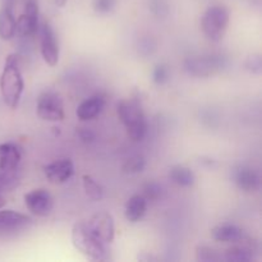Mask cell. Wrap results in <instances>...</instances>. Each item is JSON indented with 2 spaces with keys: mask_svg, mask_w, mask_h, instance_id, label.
<instances>
[{
  "mask_svg": "<svg viewBox=\"0 0 262 262\" xmlns=\"http://www.w3.org/2000/svg\"><path fill=\"white\" fill-rule=\"evenodd\" d=\"M23 89H25V82L20 73L19 59L15 54H12L5 60L0 77V92L5 104L12 109L17 107L23 94Z\"/></svg>",
  "mask_w": 262,
  "mask_h": 262,
  "instance_id": "6da1fadb",
  "label": "cell"
},
{
  "mask_svg": "<svg viewBox=\"0 0 262 262\" xmlns=\"http://www.w3.org/2000/svg\"><path fill=\"white\" fill-rule=\"evenodd\" d=\"M118 115L127 129L128 136L133 141H142L147 132L145 113L137 99L123 100L118 105Z\"/></svg>",
  "mask_w": 262,
  "mask_h": 262,
  "instance_id": "7a4b0ae2",
  "label": "cell"
},
{
  "mask_svg": "<svg viewBox=\"0 0 262 262\" xmlns=\"http://www.w3.org/2000/svg\"><path fill=\"white\" fill-rule=\"evenodd\" d=\"M72 243L78 252L91 260L97 261L105 257V245L90 232L84 222H77L72 228Z\"/></svg>",
  "mask_w": 262,
  "mask_h": 262,
  "instance_id": "3957f363",
  "label": "cell"
},
{
  "mask_svg": "<svg viewBox=\"0 0 262 262\" xmlns=\"http://www.w3.org/2000/svg\"><path fill=\"white\" fill-rule=\"evenodd\" d=\"M229 10L224 5L210 7L202 15V32L205 33V36L209 40L217 42V41H220L224 37L225 32L228 30V26H229Z\"/></svg>",
  "mask_w": 262,
  "mask_h": 262,
  "instance_id": "277c9868",
  "label": "cell"
},
{
  "mask_svg": "<svg viewBox=\"0 0 262 262\" xmlns=\"http://www.w3.org/2000/svg\"><path fill=\"white\" fill-rule=\"evenodd\" d=\"M36 112L38 117L46 122H61L66 117L63 100L53 91L43 92L38 97Z\"/></svg>",
  "mask_w": 262,
  "mask_h": 262,
  "instance_id": "5b68a950",
  "label": "cell"
},
{
  "mask_svg": "<svg viewBox=\"0 0 262 262\" xmlns=\"http://www.w3.org/2000/svg\"><path fill=\"white\" fill-rule=\"evenodd\" d=\"M32 224L30 216L14 210L0 211V238H10L23 232Z\"/></svg>",
  "mask_w": 262,
  "mask_h": 262,
  "instance_id": "8992f818",
  "label": "cell"
},
{
  "mask_svg": "<svg viewBox=\"0 0 262 262\" xmlns=\"http://www.w3.org/2000/svg\"><path fill=\"white\" fill-rule=\"evenodd\" d=\"M86 223L90 232L104 245L112 243L115 237V225L112 215L106 211H100L92 215Z\"/></svg>",
  "mask_w": 262,
  "mask_h": 262,
  "instance_id": "52a82bcc",
  "label": "cell"
},
{
  "mask_svg": "<svg viewBox=\"0 0 262 262\" xmlns=\"http://www.w3.org/2000/svg\"><path fill=\"white\" fill-rule=\"evenodd\" d=\"M223 66L224 63L220 56H199L184 61V69L194 77H210L219 72Z\"/></svg>",
  "mask_w": 262,
  "mask_h": 262,
  "instance_id": "ba28073f",
  "label": "cell"
},
{
  "mask_svg": "<svg viewBox=\"0 0 262 262\" xmlns=\"http://www.w3.org/2000/svg\"><path fill=\"white\" fill-rule=\"evenodd\" d=\"M40 33L41 55L48 66L55 67L59 61V46L53 27L49 23H43L38 27Z\"/></svg>",
  "mask_w": 262,
  "mask_h": 262,
  "instance_id": "9c48e42d",
  "label": "cell"
},
{
  "mask_svg": "<svg viewBox=\"0 0 262 262\" xmlns=\"http://www.w3.org/2000/svg\"><path fill=\"white\" fill-rule=\"evenodd\" d=\"M25 204L27 209L36 216H48L54 206L53 197L43 188L33 189L26 193Z\"/></svg>",
  "mask_w": 262,
  "mask_h": 262,
  "instance_id": "30bf717a",
  "label": "cell"
},
{
  "mask_svg": "<svg viewBox=\"0 0 262 262\" xmlns=\"http://www.w3.org/2000/svg\"><path fill=\"white\" fill-rule=\"evenodd\" d=\"M17 31L23 36H33L38 31V5L36 0H27L25 10L17 19Z\"/></svg>",
  "mask_w": 262,
  "mask_h": 262,
  "instance_id": "8fae6325",
  "label": "cell"
},
{
  "mask_svg": "<svg viewBox=\"0 0 262 262\" xmlns=\"http://www.w3.org/2000/svg\"><path fill=\"white\" fill-rule=\"evenodd\" d=\"M43 173L48 181L54 184L66 183L74 173L73 161L71 159H60L43 166Z\"/></svg>",
  "mask_w": 262,
  "mask_h": 262,
  "instance_id": "7c38bea8",
  "label": "cell"
},
{
  "mask_svg": "<svg viewBox=\"0 0 262 262\" xmlns=\"http://www.w3.org/2000/svg\"><path fill=\"white\" fill-rule=\"evenodd\" d=\"M257 252V246L248 237L242 238L235 242L230 248L224 252V260L230 262H250L255 258V253Z\"/></svg>",
  "mask_w": 262,
  "mask_h": 262,
  "instance_id": "4fadbf2b",
  "label": "cell"
},
{
  "mask_svg": "<svg viewBox=\"0 0 262 262\" xmlns=\"http://www.w3.org/2000/svg\"><path fill=\"white\" fill-rule=\"evenodd\" d=\"M105 104H106L105 96H102V95H94V96L89 97V99L84 100L83 102L78 105L76 112L77 118L82 120V122L94 119L104 110Z\"/></svg>",
  "mask_w": 262,
  "mask_h": 262,
  "instance_id": "5bb4252c",
  "label": "cell"
},
{
  "mask_svg": "<svg viewBox=\"0 0 262 262\" xmlns=\"http://www.w3.org/2000/svg\"><path fill=\"white\" fill-rule=\"evenodd\" d=\"M234 182L238 188L245 192H256L260 188V176L248 166H241L234 173Z\"/></svg>",
  "mask_w": 262,
  "mask_h": 262,
  "instance_id": "9a60e30c",
  "label": "cell"
},
{
  "mask_svg": "<svg viewBox=\"0 0 262 262\" xmlns=\"http://www.w3.org/2000/svg\"><path fill=\"white\" fill-rule=\"evenodd\" d=\"M20 161V150L14 143H2L0 145V170H17Z\"/></svg>",
  "mask_w": 262,
  "mask_h": 262,
  "instance_id": "2e32d148",
  "label": "cell"
},
{
  "mask_svg": "<svg viewBox=\"0 0 262 262\" xmlns=\"http://www.w3.org/2000/svg\"><path fill=\"white\" fill-rule=\"evenodd\" d=\"M212 239L217 242L224 243H235L245 238V233L239 227L234 224H220L211 229Z\"/></svg>",
  "mask_w": 262,
  "mask_h": 262,
  "instance_id": "e0dca14e",
  "label": "cell"
},
{
  "mask_svg": "<svg viewBox=\"0 0 262 262\" xmlns=\"http://www.w3.org/2000/svg\"><path fill=\"white\" fill-rule=\"evenodd\" d=\"M17 33V19L13 14L12 3H5L0 9V37L3 40H10Z\"/></svg>",
  "mask_w": 262,
  "mask_h": 262,
  "instance_id": "ac0fdd59",
  "label": "cell"
},
{
  "mask_svg": "<svg viewBox=\"0 0 262 262\" xmlns=\"http://www.w3.org/2000/svg\"><path fill=\"white\" fill-rule=\"evenodd\" d=\"M147 210V200L142 194H133L125 205V219L130 223H137L145 216Z\"/></svg>",
  "mask_w": 262,
  "mask_h": 262,
  "instance_id": "d6986e66",
  "label": "cell"
},
{
  "mask_svg": "<svg viewBox=\"0 0 262 262\" xmlns=\"http://www.w3.org/2000/svg\"><path fill=\"white\" fill-rule=\"evenodd\" d=\"M171 181L179 187H191L194 183V174L186 166H174L169 173Z\"/></svg>",
  "mask_w": 262,
  "mask_h": 262,
  "instance_id": "ffe728a7",
  "label": "cell"
},
{
  "mask_svg": "<svg viewBox=\"0 0 262 262\" xmlns=\"http://www.w3.org/2000/svg\"><path fill=\"white\" fill-rule=\"evenodd\" d=\"M82 183H83V189L87 196L94 201H100L104 197V189L102 187L92 178L91 176L82 177Z\"/></svg>",
  "mask_w": 262,
  "mask_h": 262,
  "instance_id": "44dd1931",
  "label": "cell"
},
{
  "mask_svg": "<svg viewBox=\"0 0 262 262\" xmlns=\"http://www.w3.org/2000/svg\"><path fill=\"white\" fill-rule=\"evenodd\" d=\"M196 258L197 261H202V262H216V261L224 260V257H223L222 253H219V251L204 245L197 246Z\"/></svg>",
  "mask_w": 262,
  "mask_h": 262,
  "instance_id": "7402d4cb",
  "label": "cell"
},
{
  "mask_svg": "<svg viewBox=\"0 0 262 262\" xmlns=\"http://www.w3.org/2000/svg\"><path fill=\"white\" fill-rule=\"evenodd\" d=\"M18 176L15 174V170L13 171H4L0 170V193L2 192H8L14 188L18 184Z\"/></svg>",
  "mask_w": 262,
  "mask_h": 262,
  "instance_id": "603a6c76",
  "label": "cell"
},
{
  "mask_svg": "<svg viewBox=\"0 0 262 262\" xmlns=\"http://www.w3.org/2000/svg\"><path fill=\"white\" fill-rule=\"evenodd\" d=\"M145 165H146L145 159L140 155H136V156H132V158H129L127 161H125L124 165H123V170H124L125 173H130V174L138 173V171L143 170Z\"/></svg>",
  "mask_w": 262,
  "mask_h": 262,
  "instance_id": "cb8c5ba5",
  "label": "cell"
},
{
  "mask_svg": "<svg viewBox=\"0 0 262 262\" xmlns=\"http://www.w3.org/2000/svg\"><path fill=\"white\" fill-rule=\"evenodd\" d=\"M161 193H163L161 187L159 186L158 183H154V182L145 184V187H143L142 196L145 197L147 201L148 200H150V201H156L158 199H160Z\"/></svg>",
  "mask_w": 262,
  "mask_h": 262,
  "instance_id": "d4e9b609",
  "label": "cell"
},
{
  "mask_svg": "<svg viewBox=\"0 0 262 262\" xmlns=\"http://www.w3.org/2000/svg\"><path fill=\"white\" fill-rule=\"evenodd\" d=\"M152 77H154V81H155V83H158V84L165 83V82L169 79L168 67L164 66V64H159V66H156L155 69H154Z\"/></svg>",
  "mask_w": 262,
  "mask_h": 262,
  "instance_id": "484cf974",
  "label": "cell"
},
{
  "mask_svg": "<svg viewBox=\"0 0 262 262\" xmlns=\"http://www.w3.org/2000/svg\"><path fill=\"white\" fill-rule=\"evenodd\" d=\"M115 0H95L94 8L99 13H107L114 8Z\"/></svg>",
  "mask_w": 262,
  "mask_h": 262,
  "instance_id": "4316f807",
  "label": "cell"
},
{
  "mask_svg": "<svg viewBox=\"0 0 262 262\" xmlns=\"http://www.w3.org/2000/svg\"><path fill=\"white\" fill-rule=\"evenodd\" d=\"M246 68L250 71L255 72V73H260L261 72V58L260 56H250L246 61Z\"/></svg>",
  "mask_w": 262,
  "mask_h": 262,
  "instance_id": "83f0119b",
  "label": "cell"
},
{
  "mask_svg": "<svg viewBox=\"0 0 262 262\" xmlns=\"http://www.w3.org/2000/svg\"><path fill=\"white\" fill-rule=\"evenodd\" d=\"M68 3V0H54V4L59 8H63L66 7V4Z\"/></svg>",
  "mask_w": 262,
  "mask_h": 262,
  "instance_id": "f1b7e54d",
  "label": "cell"
},
{
  "mask_svg": "<svg viewBox=\"0 0 262 262\" xmlns=\"http://www.w3.org/2000/svg\"><path fill=\"white\" fill-rule=\"evenodd\" d=\"M5 202H7V201H5L4 197L0 196V209H3V207L5 206Z\"/></svg>",
  "mask_w": 262,
  "mask_h": 262,
  "instance_id": "f546056e",
  "label": "cell"
},
{
  "mask_svg": "<svg viewBox=\"0 0 262 262\" xmlns=\"http://www.w3.org/2000/svg\"><path fill=\"white\" fill-rule=\"evenodd\" d=\"M7 3H13V0H5Z\"/></svg>",
  "mask_w": 262,
  "mask_h": 262,
  "instance_id": "4dcf8cb0",
  "label": "cell"
}]
</instances>
